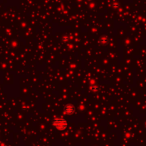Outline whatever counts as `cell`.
I'll list each match as a JSON object with an SVG mask.
<instances>
[{"label": "cell", "instance_id": "7a4b0ae2", "mask_svg": "<svg viewBox=\"0 0 146 146\" xmlns=\"http://www.w3.org/2000/svg\"><path fill=\"white\" fill-rule=\"evenodd\" d=\"M75 106L72 104H68L65 106L64 107V112L68 114V115H71V114H73L74 112H75Z\"/></svg>", "mask_w": 146, "mask_h": 146}, {"label": "cell", "instance_id": "6da1fadb", "mask_svg": "<svg viewBox=\"0 0 146 146\" xmlns=\"http://www.w3.org/2000/svg\"><path fill=\"white\" fill-rule=\"evenodd\" d=\"M52 124L54 128L59 131H63L68 127V122L63 118H55Z\"/></svg>", "mask_w": 146, "mask_h": 146}, {"label": "cell", "instance_id": "3957f363", "mask_svg": "<svg viewBox=\"0 0 146 146\" xmlns=\"http://www.w3.org/2000/svg\"><path fill=\"white\" fill-rule=\"evenodd\" d=\"M91 90L92 91H97L98 90V87H91Z\"/></svg>", "mask_w": 146, "mask_h": 146}]
</instances>
